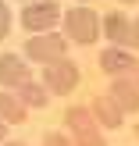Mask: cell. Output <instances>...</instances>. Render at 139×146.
Listing matches in <instances>:
<instances>
[{"label": "cell", "mask_w": 139, "mask_h": 146, "mask_svg": "<svg viewBox=\"0 0 139 146\" xmlns=\"http://www.w3.org/2000/svg\"><path fill=\"white\" fill-rule=\"evenodd\" d=\"M121 4H136V0H121Z\"/></svg>", "instance_id": "d6986e66"}, {"label": "cell", "mask_w": 139, "mask_h": 146, "mask_svg": "<svg viewBox=\"0 0 139 146\" xmlns=\"http://www.w3.org/2000/svg\"><path fill=\"white\" fill-rule=\"evenodd\" d=\"M89 111L96 114V121H100L104 128H121V121H125V111H121V107L114 104L111 96H96Z\"/></svg>", "instance_id": "9c48e42d"}, {"label": "cell", "mask_w": 139, "mask_h": 146, "mask_svg": "<svg viewBox=\"0 0 139 146\" xmlns=\"http://www.w3.org/2000/svg\"><path fill=\"white\" fill-rule=\"evenodd\" d=\"M75 146H107V139L93 128V132H75Z\"/></svg>", "instance_id": "4fadbf2b"}, {"label": "cell", "mask_w": 139, "mask_h": 146, "mask_svg": "<svg viewBox=\"0 0 139 146\" xmlns=\"http://www.w3.org/2000/svg\"><path fill=\"white\" fill-rule=\"evenodd\" d=\"M0 118L7 121V125H25V104H21L14 93H0Z\"/></svg>", "instance_id": "30bf717a"}, {"label": "cell", "mask_w": 139, "mask_h": 146, "mask_svg": "<svg viewBox=\"0 0 139 146\" xmlns=\"http://www.w3.org/2000/svg\"><path fill=\"white\" fill-rule=\"evenodd\" d=\"M0 146H25V143H0Z\"/></svg>", "instance_id": "ac0fdd59"}, {"label": "cell", "mask_w": 139, "mask_h": 146, "mask_svg": "<svg viewBox=\"0 0 139 146\" xmlns=\"http://www.w3.org/2000/svg\"><path fill=\"white\" fill-rule=\"evenodd\" d=\"M64 50H68V36H57V32H39V36H32V39L25 43V57L36 61V64L61 61Z\"/></svg>", "instance_id": "277c9868"}, {"label": "cell", "mask_w": 139, "mask_h": 146, "mask_svg": "<svg viewBox=\"0 0 139 146\" xmlns=\"http://www.w3.org/2000/svg\"><path fill=\"white\" fill-rule=\"evenodd\" d=\"M104 32L111 36L114 46H132V18H125L121 11H114V14L104 18Z\"/></svg>", "instance_id": "ba28073f"}, {"label": "cell", "mask_w": 139, "mask_h": 146, "mask_svg": "<svg viewBox=\"0 0 139 146\" xmlns=\"http://www.w3.org/2000/svg\"><path fill=\"white\" fill-rule=\"evenodd\" d=\"M0 143H7V121L0 118Z\"/></svg>", "instance_id": "e0dca14e"}, {"label": "cell", "mask_w": 139, "mask_h": 146, "mask_svg": "<svg viewBox=\"0 0 139 146\" xmlns=\"http://www.w3.org/2000/svg\"><path fill=\"white\" fill-rule=\"evenodd\" d=\"M78 78H82V71H78V64L68 61V57H61V61H54V64L43 68V86H47L54 96H68V93H75Z\"/></svg>", "instance_id": "7a4b0ae2"}, {"label": "cell", "mask_w": 139, "mask_h": 146, "mask_svg": "<svg viewBox=\"0 0 139 146\" xmlns=\"http://www.w3.org/2000/svg\"><path fill=\"white\" fill-rule=\"evenodd\" d=\"M111 100L125 114H139V78H114L111 82Z\"/></svg>", "instance_id": "52a82bcc"}, {"label": "cell", "mask_w": 139, "mask_h": 146, "mask_svg": "<svg viewBox=\"0 0 139 146\" xmlns=\"http://www.w3.org/2000/svg\"><path fill=\"white\" fill-rule=\"evenodd\" d=\"M7 32H11V11H7V4L0 0V39H4Z\"/></svg>", "instance_id": "9a60e30c"}, {"label": "cell", "mask_w": 139, "mask_h": 146, "mask_svg": "<svg viewBox=\"0 0 139 146\" xmlns=\"http://www.w3.org/2000/svg\"><path fill=\"white\" fill-rule=\"evenodd\" d=\"M132 46H139V18H132Z\"/></svg>", "instance_id": "2e32d148"}, {"label": "cell", "mask_w": 139, "mask_h": 146, "mask_svg": "<svg viewBox=\"0 0 139 146\" xmlns=\"http://www.w3.org/2000/svg\"><path fill=\"white\" fill-rule=\"evenodd\" d=\"M82 4H86V0H82Z\"/></svg>", "instance_id": "44dd1931"}, {"label": "cell", "mask_w": 139, "mask_h": 146, "mask_svg": "<svg viewBox=\"0 0 139 146\" xmlns=\"http://www.w3.org/2000/svg\"><path fill=\"white\" fill-rule=\"evenodd\" d=\"M100 68H104L107 75H114V78H132V75H139V61L128 54L125 46H107L104 54H100Z\"/></svg>", "instance_id": "5b68a950"}, {"label": "cell", "mask_w": 139, "mask_h": 146, "mask_svg": "<svg viewBox=\"0 0 139 146\" xmlns=\"http://www.w3.org/2000/svg\"><path fill=\"white\" fill-rule=\"evenodd\" d=\"M57 18H61V7L57 0H32L29 7H21V29L25 32H54Z\"/></svg>", "instance_id": "3957f363"}, {"label": "cell", "mask_w": 139, "mask_h": 146, "mask_svg": "<svg viewBox=\"0 0 139 146\" xmlns=\"http://www.w3.org/2000/svg\"><path fill=\"white\" fill-rule=\"evenodd\" d=\"M43 146H75V139H68V135H61V132H47L43 135Z\"/></svg>", "instance_id": "5bb4252c"}, {"label": "cell", "mask_w": 139, "mask_h": 146, "mask_svg": "<svg viewBox=\"0 0 139 146\" xmlns=\"http://www.w3.org/2000/svg\"><path fill=\"white\" fill-rule=\"evenodd\" d=\"M64 36H68L71 43H82V46L96 43L100 21H96V14H93V7H71V11L64 14Z\"/></svg>", "instance_id": "6da1fadb"}, {"label": "cell", "mask_w": 139, "mask_h": 146, "mask_svg": "<svg viewBox=\"0 0 139 146\" xmlns=\"http://www.w3.org/2000/svg\"><path fill=\"white\" fill-rule=\"evenodd\" d=\"M29 57L21 54H4L0 57V86H11V89H18V86L29 82Z\"/></svg>", "instance_id": "8992f818"}, {"label": "cell", "mask_w": 139, "mask_h": 146, "mask_svg": "<svg viewBox=\"0 0 139 146\" xmlns=\"http://www.w3.org/2000/svg\"><path fill=\"white\" fill-rule=\"evenodd\" d=\"M18 100L25 107H47L50 104V89L43 82H32V78H29L25 86H18Z\"/></svg>", "instance_id": "7c38bea8"}, {"label": "cell", "mask_w": 139, "mask_h": 146, "mask_svg": "<svg viewBox=\"0 0 139 146\" xmlns=\"http://www.w3.org/2000/svg\"><path fill=\"white\" fill-rule=\"evenodd\" d=\"M64 121H68L71 132H93V128L100 125L89 107H68V111H64Z\"/></svg>", "instance_id": "8fae6325"}, {"label": "cell", "mask_w": 139, "mask_h": 146, "mask_svg": "<svg viewBox=\"0 0 139 146\" xmlns=\"http://www.w3.org/2000/svg\"><path fill=\"white\" fill-rule=\"evenodd\" d=\"M136 135H139V125H136Z\"/></svg>", "instance_id": "ffe728a7"}]
</instances>
